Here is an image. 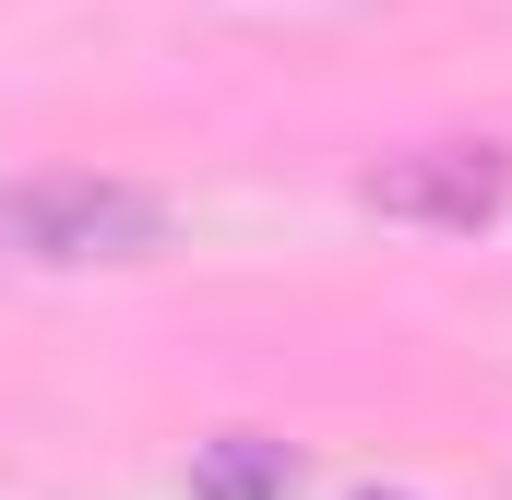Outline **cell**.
Instances as JSON below:
<instances>
[{"label": "cell", "instance_id": "cell-2", "mask_svg": "<svg viewBox=\"0 0 512 500\" xmlns=\"http://www.w3.org/2000/svg\"><path fill=\"white\" fill-rule=\"evenodd\" d=\"M501 203H512V155L501 143H417V155H382L370 167V215L429 227V239H477Z\"/></svg>", "mask_w": 512, "mask_h": 500}, {"label": "cell", "instance_id": "cell-1", "mask_svg": "<svg viewBox=\"0 0 512 500\" xmlns=\"http://www.w3.org/2000/svg\"><path fill=\"white\" fill-rule=\"evenodd\" d=\"M0 250H12V262H48V274L143 262V250H167V191H143V179H96V167L12 179V191H0Z\"/></svg>", "mask_w": 512, "mask_h": 500}, {"label": "cell", "instance_id": "cell-3", "mask_svg": "<svg viewBox=\"0 0 512 500\" xmlns=\"http://www.w3.org/2000/svg\"><path fill=\"white\" fill-rule=\"evenodd\" d=\"M286 441H215L203 453V500H286Z\"/></svg>", "mask_w": 512, "mask_h": 500}]
</instances>
